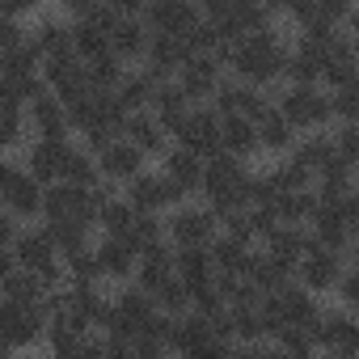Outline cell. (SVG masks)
Instances as JSON below:
<instances>
[{
  "label": "cell",
  "instance_id": "8992f818",
  "mask_svg": "<svg viewBox=\"0 0 359 359\" xmlns=\"http://www.w3.org/2000/svg\"><path fill=\"white\" fill-rule=\"evenodd\" d=\"M355 254H338V250H325V245H309L304 254H300V262H296V271H292V279L300 283V287H309L313 296H330V287H334V279L342 275V266L351 262Z\"/></svg>",
  "mask_w": 359,
  "mask_h": 359
},
{
  "label": "cell",
  "instance_id": "7a4b0ae2",
  "mask_svg": "<svg viewBox=\"0 0 359 359\" xmlns=\"http://www.w3.org/2000/svg\"><path fill=\"white\" fill-rule=\"evenodd\" d=\"M275 110L300 131H317V127H330L334 123V110H330V93L321 85H287L279 81V93H275Z\"/></svg>",
  "mask_w": 359,
  "mask_h": 359
},
{
  "label": "cell",
  "instance_id": "ab89813d",
  "mask_svg": "<svg viewBox=\"0 0 359 359\" xmlns=\"http://www.w3.org/2000/svg\"><path fill=\"white\" fill-rule=\"evenodd\" d=\"M64 177L68 182H76V187H89V182H97V161H93V152L85 148V144H72L68 148V161H64Z\"/></svg>",
  "mask_w": 359,
  "mask_h": 359
},
{
  "label": "cell",
  "instance_id": "7c38bea8",
  "mask_svg": "<svg viewBox=\"0 0 359 359\" xmlns=\"http://www.w3.org/2000/svg\"><path fill=\"white\" fill-rule=\"evenodd\" d=\"M93 161H97V173L102 177H110V182H127V177H135L144 165H148V156L127 140V135H114L110 144H102L97 152H93Z\"/></svg>",
  "mask_w": 359,
  "mask_h": 359
},
{
  "label": "cell",
  "instance_id": "9a60e30c",
  "mask_svg": "<svg viewBox=\"0 0 359 359\" xmlns=\"http://www.w3.org/2000/svg\"><path fill=\"white\" fill-rule=\"evenodd\" d=\"M26 127H30L34 135H43V140H68V135H72L68 110H64V102H60L51 89H43L39 97L26 102Z\"/></svg>",
  "mask_w": 359,
  "mask_h": 359
},
{
  "label": "cell",
  "instance_id": "ffe728a7",
  "mask_svg": "<svg viewBox=\"0 0 359 359\" xmlns=\"http://www.w3.org/2000/svg\"><path fill=\"white\" fill-rule=\"evenodd\" d=\"M173 275V245L169 241H156V245H144L140 258H135V271H131V283L144 287L148 296Z\"/></svg>",
  "mask_w": 359,
  "mask_h": 359
},
{
  "label": "cell",
  "instance_id": "f546056e",
  "mask_svg": "<svg viewBox=\"0 0 359 359\" xmlns=\"http://www.w3.org/2000/svg\"><path fill=\"white\" fill-rule=\"evenodd\" d=\"M313 208H317L313 191H275V199H271V212L279 224H309Z\"/></svg>",
  "mask_w": 359,
  "mask_h": 359
},
{
  "label": "cell",
  "instance_id": "2e32d148",
  "mask_svg": "<svg viewBox=\"0 0 359 359\" xmlns=\"http://www.w3.org/2000/svg\"><path fill=\"white\" fill-rule=\"evenodd\" d=\"M93 254H97L102 279H114V283H127L135 271V258H140V250L131 245L127 233H102V241H93Z\"/></svg>",
  "mask_w": 359,
  "mask_h": 359
},
{
  "label": "cell",
  "instance_id": "d6986e66",
  "mask_svg": "<svg viewBox=\"0 0 359 359\" xmlns=\"http://www.w3.org/2000/svg\"><path fill=\"white\" fill-rule=\"evenodd\" d=\"M9 250H13V262L26 266V271H39L43 262L60 258L55 254V241H51V233L43 224H18V237H13Z\"/></svg>",
  "mask_w": 359,
  "mask_h": 359
},
{
  "label": "cell",
  "instance_id": "7402d4cb",
  "mask_svg": "<svg viewBox=\"0 0 359 359\" xmlns=\"http://www.w3.org/2000/svg\"><path fill=\"white\" fill-rule=\"evenodd\" d=\"M313 245V233H309V224H275V233L262 241V250L275 258V262H283L287 271H296V262H300V254Z\"/></svg>",
  "mask_w": 359,
  "mask_h": 359
},
{
  "label": "cell",
  "instance_id": "1f68e13d",
  "mask_svg": "<svg viewBox=\"0 0 359 359\" xmlns=\"http://www.w3.org/2000/svg\"><path fill=\"white\" fill-rule=\"evenodd\" d=\"M110 304H114V313H118V317H127V321H131L135 330H140V325H144V321H148V317L156 313V304H152V296H148L144 287H135L131 279H127V283L118 287V296H114Z\"/></svg>",
  "mask_w": 359,
  "mask_h": 359
},
{
  "label": "cell",
  "instance_id": "4fadbf2b",
  "mask_svg": "<svg viewBox=\"0 0 359 359\" xmlns=\"http://www.w3.org/2000/svg\"><path fill=\"white\" fill-rule=\"evenodd\" d=\"M0 208H5L18 224L39 220V216H43V182H39V177H30L26 169H18V173L9 177V187L0 191Z\"/></svg>",
  "mask_w": 359,
  "mask_h": 359
},
{
  "label": "cell",
  "instance_id": "ba28073f",
  "mask_svg": "<svg viewBox=\"0 0 359 359\" xmlns=\"http://www.w3.org/2000/svg\"><path fill=\"white\" fill-rule=\"evenodd\" d=\"M39 76H43V85L68 106V102H76L81 93H89V81H85V60L76 55V51H60V55H47L43 64H39Z\"/></svg>",
  "mask_w": 359,
  "mask_h": 359
},
{
  "label": "cell",
  "instance_id": "f5cc1de1",
  "mask_svg": "<svg viewBox=\"0 0 359 359\" xmlns=\"http://www.w3.org/2000/svg\"><path fill=\"white\" fill-rule=\"evenodd\" d=\"M13 266H18V262H13V250H0V279H5Z\"/></svg>",
  "mask_w": 359,
  "mask_h": 359
},
{
  "label": "cell",
  "instance_id": "cb8c5ba5",
  "mask_svg": "<svg viewBox=\"0 0 359 359\" xmlns=\"http://www.w3.org/2000/svg\"><path fill=\"white\" fill-rule=\"evenodd\" d=\"M220 148H224L229 156H241V161H250L254 152H262V148H258V127H254V118H245V114H220Z\"/></svg>",
  "mask_w": 359,
  "mask_h": 359
},
{
  "label": "cell",
  "instance_id": "db71d44e",
  "mask_svg": "<svg viewBox=\"0 0 359 359\" xmlns=\"http://www.w3.org/2000/svg\"><path fill=\"white\" fill-rule=\"evenodd\" d=\"M9 351H13V346H9V342H5V338H0V355H9Z\"/></svg>",
  "mask_w": 359,
  "mask_h": 359
},
{
  "label": "cell",
  "instance_id": "d590c367",
  "mask_svg": "<svg viewBox=\"0 0 359 359\" xmlns=\"http://www.w3.org/2000/svg\"><path fill=\"white\" fill-rule=\"evenodd\" d=\"M0 296L22 300V304H39V296H43V283H39V275H34V271H26V266H13L5 279H0Z\"/></svg>",
  "mask_w": 359,
  "mask_h": 359
},
{
  "label": "cell",
  "instance_id": "3957f363",
  "mask_svg": "<svg viewBox=\"0 0 359 359\" xmlns=\"http://www.w3.org/2000/svg\"><path fill=\"white\" fill-rule=\"evenodd\" d=\"M309 334H313L317 351H330L338 359L359 355V321H355V309H346V304H321Z\"/></svg>",
  "mask_w": 359,
  "mask_h": 359
},
{
  "label": "cell",
  "instance_id": "e0dca14e",
  "mask_svg": "<svg viewBox=\"0 0 359 359\" xmlns=\"http://www.w3.org/2000/svg\"><path fill=\"white\" fill-rule=\"evenodd\" d=\"M191 51L182 43V34H165V30H148V51H144V68L156 76V81H169L177 72V64H182Z\"/></svg>",
  "mask_w": 359,
  "mask_h": 359
},
{
  "label": "cell",
  "instance_id": "9c48e42d",
  "mask_svg": "<svg viewBox=\"0 0 359 359\" xmlns=\"http://www.w3.org/2000/svg\"><path fill=\"white\" fill-rule=\"evenodd\" d=\"M43 309L39 304H22V300H9V296H0V338H5L13 351L22 346H34L43 338Z\"/></svg>",
  "mask_w": 359,
  "mask_h": 359
},
{
  "label": "cell",
  "instance_id": "816d5d0a",
  "mask_svg": "<svg viewBox=\"0 0 359 359\" xmlns=\"http://www.w3.org/2000/svg\"><path fill=\"white\" fill-rule=\"evenodd\" d=\"M60 5H64V9H68L72 18H81V13H85L89 5H97V0H60Z\"/></svg>",
  "mask_w": 359,
  "mask_h": 359
},
{
  "label": "cell",
  "instance_id": "b9f144b4",
  "mask_svg": "<svg viewBox=\"0 0 359 359\" xmlns=\"http://www.w3.org/2000/svg\"><path fill=\"white\" fill-rule=\"evenodd\" d=\"M330 93V110H334V123H359V89L355 85H338V89H325Z\"/></svg>",
  "mask_w": 359,
  "mask_h": 359
},
{
  "label": "cell",
  "instance_id": "e575fe53",
  "mask_svg": "<svg viewBox=\"0 0 359 359\" xmlns=\"http://www.w3.org/2000/svg\"><path fill=\"white\" fill-rule=\"evenodd\" d=\"M131 220H135V208L127 203V195L118 191V195H110L102 208H97V216H93V224L102 229V233H127L131 229Z\"/></svg>",
  "mask_w": 359,
  "mask_h": 359
},
{
  "label": "cell",
  "instance_id": "7dc6e473",
  "mask_svg": "<svg viewBox=\"0 0 359 359\" xmlns=\"http://www.w3.org/2000/svg\"><path fill=\"white\" fill-rule=\"evenodd\" d=\"M47 5V0H0V13H9V18H26V13H39Z\"/></svg>",
  "mask_w": 359,
  "mask_h": 359
},
{
  "label": "cell",
  "instance_id": "6da1fadb",
  "mask_svg": "<svg viewBox=\"0 0 359 359\" xmlns=\"http://www.w3.org/2000/svg\"><path fill=\"white\" fill-rule=\"evenodd\" d=\"M283 55H287V43H283V34H279L275 26L245 30V34L233 43L229 72H233L237 81H250V85H271V81H279Z\"/></svg>",
  "mask_w": 359,
  "mask_h": 359
},
{
  "label": "cell",
  "instance_id": "f907efd6",
  "mask_svg": "<svg viewBox=\"0 0 359 359\" xmlns=\"http://www.w3.org/2000/svg\"><path fill=\"white\" fill-rule=\"evenodd\" d=\"M18 169H22V165H18V161H9V152H0V191L9 187V177H13Z\"/></svg>",
  "mask_w": 359,
  "mask_h": 359
},
{
  "label": "cell",
  "instance_id": "bcb514c9",
  "mask_svg": "<svg viewBox=\"0 0 359 359\" xmlns=\"http://www.w3.org/2000/svg\"><path fill=\"white\" fill-rule=\"evenodd\" d=\"M313 9L325 13V18H334V22H346L351 9H355V0H313Z\"/></svg>",
  "mask_w": 359,
  "mask_h": 359
},
{
  "label": "cell",
  "instance_id": "74e56055",
  "mask_svg": "<svg viewBox=\"0 0 359 359\" xmlns=\"http://www.w3.org/2000/svg\"><path fill=\"white\" fill-rule=\"evenodd\" d=\"M152 304H156L161 313H169V317H182V313L191 309V287L177 279V275H169V279L152 292Z\"/></svg>",
  "mask_w": 359,
  "mask_h": 359
},
{
  "label": "cell",
  "instance_id": "83f0119b",
  "mask_svg": "<svg viewBox=\"0 0 359 359\" xmlns=\"http://www.w3.org/2000/svg\"><path fill=\"white\" fill-rule=\"evenodd\" d=\"M254 127H258V148H262V152H279V156H283V152L292 148V140H296V127H292L275 106H266V110L254 118Z\"/></svg>",
  "mask_w": 359,
  "mask_h": 359
},
{
  "label": "cell",
  "instance_id": "52a82bcc",
  "mask_svg": "<svg viewBox=\"0 0 359 359\" xmlns=\"http://www.w3.org/2000/svg\"><path fill=\"white\" fill-rule=\"evenodd\" d=\"M173 144H187L199 156H212L220 148V114L208 102H191V110L177 118V127H173Z\"/></svg>",
  "mask_w": 359,
  "mask_h": 359
},
{
  "label": "cell",
  "instance_id": "d4e9b609",
  "mask_svg": "<svg viewBox=\"0 0 359 359\" xmlns=\"http://www.w3.org/2000/svg\"><path fill=\"white\" fill-rule=\"evenodd\" d=\"M148 110L161 118V127H165L169 140H173V127H177V118L191 110V97L177 89V81L169 76V81H156V89H152V97H148Z\"/></svg>",
  "mask_w": 359,
  "mask_h": 359
},
{
  "label": "cell",
  "instance_id": "836d02e7",
  "mask_svg": "<svg viewBox=\"0 0 359 359\" xmlns=\"http://www.w3.org/2000/svg\"><path fill=\"white\" fill-rule=\"evenodd\" d=\"M123 60L118 55H97V60H85V81H89V93H102V89H114L123 81Z\"/></svg>",
  "mask_w": 359,
  "mask_h": 359
},
{
  "label": "cell",
  "instance_id": "8fae6325",
  "mask_svg": "<svg viewBox=\"0 0 359 359\" xmlns=\"http://www.w3.org/2000/svg\"><path fill=\"white\" fill-rule=\"evenodd\" d=\"M173 81H177V89H182L191 102H208V97L216 93V85L224 81V68L216 64L212 51H208V55H187L182 64H177Z\"/></svg>",
  "mask_w": 359,
  "mask_h": 359
},
{
  "label": "cell",
  "instance_id": "d6a6232c",
  "mask_svg": "<svg viewBox=\"0 0 359 359\" xmlns=\"http://www.w3.org/2000/svg\"><path fill=\"white\" fill-rule=\"evenodd\" d=\"M68 43H72V51H76L81 60H97V55L110 51V34H102V30L89 26L85 18H72V26H68Z\"/></svg>",
  "mask_w": 359,
  "mask_h": 359
},
{
  "label": "cell",
  "instance_id": "f6af8a7d",
  "mask_svg": "<svg viewBox=\"0 0 359 359\" xmlns=\"http://www.w3.org/2000/svg\"><path fill=\"white\" fill-rule=\"evenodd\" d=\"M245 216H250V229H254V241H266V237L275 233V224H279L271 208H254V203H250V208H245Z\"/></svg>",
  "mask_w": 359,
  "mask_h": 359
},
{
  "label": "cell",
  "instance_id": "5b68a950",
  "mask_svg": "<svg viewBox=\"0 0 359 359\" xmlns=\"http://www.w3.org/2000/svg\"><path fill=\"white\" fill-rule=\"evenodd\" d=\"M216 233H220V220H216V212L203 199L199 203L182 199L177 208L165 212V237H169V245H208Z\"/></svg>",
  "mask_w": 359,
  "mask_h": 359
},
{
  "label": "cell",
  "instance_id": "ac0fdd59",
  "mask_svg": "<svg viewBox=\"0 0 359 359\" xmlns=\"http://www.w3.org/2000/svg\"><path fill=\"white\" fill-rule=\"evenodd\" d=\"M123 135L144 152V156H161L173 140H169V131L161 127V118L144 106V110H127V118H123Z\"/></svg>",
  "mask_w": 359,
  "mask_h": 359
},
{
  "label": "cell",
  "instance_id": "f35d334b",
  "mask_svg": "<svg viewBox=\"0 0 359 359\" xmlns=\"http://www.w3.org/2000/svg\"><path fill=\"white\" fill-rule=\"evenodd\" d=\"M127 237H131V245H135V250L156 245V241H169V237H165V212H135V220H131Z\"/></svg>",
  "mask_w": 359,
  "mask_h": 359
},
{
  "label": "cell",
  "instance_id": "c3c4849f",
  "mask_svg": "<svg viewBox=\"0 0 359 359\" xmlns=\"http://www.w3.org/2000/svg\"><path fill=\"white\" fill-rule=\"evenodd\" d=\"M13 237H18V220H13L5 208H0V250H9V245H13Z\"/></svg>",
  "mask_w": 359,
  "mask_h": 359
},
{
  "label": "cell",
  "instance_id": "30bf717a",
  "mask_svg": "<svg viewBox=\"0 0 359 359\" xmlns=\"http://www.w3.org/2000/svg\"><path fill=\"white\" fill-rule=\"evenodd\" d=\"M68 148H72V135L68 140H43V135H30L26 148H22V161H26V173L39 177V182H60L64 177V161H68Z\"/></svg>",
  "mask_w": 359,
  "mask_h": 359
},
{
  "label": "cell",
  "instance_id": "ee69618b",
  "mask_svg": "<svg viewBox=\"0 0 359 359\" xmlns=\"http://www.w3.org/2000/svg\"><path fill=\"white\" fill-rule=\"evenodd\" d=\"M81 18H85V22H89V26H97V30H102V34H110V30H114V26H118V18H123V13H114V9H110V5H106V0H97V5H89V9H85V13H81Z\"/></svg>",
  "mask_w": 359,
  "mask_h": 359
},
{
  "label": "cell",
  "instance_id": "603a6c76",
  "mask_svg": "<svg viewBox=\"0 0 359 359\" xmlns=\"http://www.w3.org/2000/svg\"><path fill=\"white\" fill-rule=\"evenodd\" d=\"M173 275L182 279L187 287L212 283V279H216V266H212L208 245H173Z\"/></svg>",
  "mask_w": 359,
  "mask_h": 359
},
{
  "label": "cell",
  "instance_id": "8d00e7d4",
  "mask_svg": "<svg viewBox=\"0 0 359 359\" xmlns=\"http://www.w3.org/2000/svg\"><path fill=\"white\" fill-rule=\"evenodd\" d=\"M266 177L275 182V191H309V187H313V169H304V165L292 161L287 152H283V161H279L275 169H266Z\"/></svg>",
  "mask_w": 359,
  "mask_h": 359
},
{
  "label": "cell",
  "instance_id": "44dd1931",
  "mask_svg": "<svg viewBox=\"0 0 359 359\" xmlns=\"http://www.w3.org/2000/svg\"><path fill=\"white\" fill-rule=\"evenodd\" d=\"M161 169L173 177L177 187H182L191 199L199 195V177H203V156L195 152V148H187V144H169L165 152H161Z\"/></svg>",
  "mask_w": 359,
  "mask_h": 359
},
{
  "label": "cell",
  "instance_id": "4dcf8cb0",
  "mask_svg": "<svg viewBox=\"0 0 359 359\" xmlns=\"http://www.w3.org/2000/svg\"><path fill=\"white\" fill-rule=\"evenodd\" d=\"M250 250H254V245H241V241H233V237H224V233H216V237L208 241V254H212L216 275H241Z\"/></svg>",
  "mask_w": 359,
  "mask_h": 359
},
{
  "label": "cell",
  "instance_id": "277c9868",
  "mask_svg": "<svg viewBox=\"0 0 359 359\" xmlns=\"http://www.w3.org/2000/svg\"><path fill=\"white\" fill-rule=\"evenodd\" d=\"M123 195H127V203L135 212H169V208H177L182 199H191L165 169H148V165L135 177H127V182H123Z\"/></svg>",
  "mask_w": 359,
  "mask_h": 359
},
{
  "label": "cell",
  "instance_id": "5bb4252c",
  "mask_svg": "<svg viewBox=\"0 0 359 359\" xmlns=\"http://www.w3.org/2000/svg\"><path fill=\"white\" fill-rule=\"evenodd\" d=\"M140 22L148 30H165V34H187L199 22L195 0H144Z\"/></svg>",
  "mask_w": 359,
  "mask_h": 359
},
{
  "label": "cell",
  "instance_id": "f1b7e54d",
  "mask_svg": "<svg viewBox=\"0 0 359 359\" xmlns=\"http://www.w3.org/2000/svg\"><path fill=\"white\" fill-rule=\"evenodd\" d=\"M43 229L51 233L55 241V254H76L85 245H93V224L89 220H76V216H64V220H43Z\"/></svg>",
  "mask_w": 359,
  "mask_h": 359
},
{
  "label": "cell",
  "instance_id": "681fc988",
  "mask_svg": "<svg viewBox=\"0 0 359 359\" xmlns=\"http://www.w3.org/2000/svg\"><path fill=\"white\" fill-rule=\"evenodd\" d=\"M106 5H110L114 13H123V18H140V9H144V0H106Z\"/></svg>",
  "mask_w": 359,
  "mask_h": 359
},
{
  "label": "cell",
  "instance_id": "7bdbcfd3",
  "mask_svg": "<svg viewBox=\"0 0 359 359\" xmlns=\"http://www.w3.org/2000/svg\"><path fill=\"white\" fill-rule=\"evenodd\" d=\"M191 309H195V313H203L208 321H212V317H220V313L229 309V304H224V296H220V287H216V279H212V283H203V287H191Z\"/></svg>",
  "mask_w": 359,
  "mask_h": 359
},
{
  "label": "cell",
  "instance_id": "4316f807",
  "mask_svg": "<svg viewBox=\"0 0 359 359\" xmlns=\"http://www.w3.org/2000/svg\"><path fill=\"white\" fill-rule=\"evenodd\" d=\"M152 89H156V76L144 64H127L123 68V81L114 85V97L123 102V110H144L148 97H152Z\"/></svg>",
  "mask_w": 359,
  "mask_h": 359
},
{
  "label": "cell",
  "instance_id": "60d3db41",
  "mask_svg": "<svg viewBox=\"0 0 359 359\" xmlns=\"http://www.w3.org/2000/svg\"><path fill=\"white\" fill-rule=\"evenodd\" d=\"M64 271H68V283H102V266H97L93 245H85L76 254H64Z\"/></svg>",
  "mask_w": 359,
  "mask_h": 359
},
{
  "label": "cell",
  "instance_id": "484cf974",
  "mask_svg": "<svg viewBox=\"0 0 359 359\" xmlns=\"http://www.w3.org/2000/svg\"><path fill=\"white\" fill-rule=\"evenodd\" d=\"M148 51V26L140 18H118V26L110 30V55H118L123 64H140Z\"/></svg>",
  "mask_w": 359,
  "mask_h": 359
}]
</instances>
